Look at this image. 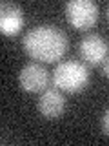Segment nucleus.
Listing matches in <instances>:
<instances>
[{
    "label": "nucleus",
    "instance_id": "f257e3e1",
    "mask_svg": "<svg viewBox=\"0 0 109 146\" xmlns=\"http://www.w3.org/2000/svg\"><path fill=\"white\" fill-rule=\"evenodd\" d=\"M69 48L66 33L56 26L42 24L29 29L24 36V49L31 58L40 62H56Z\"/></svg>",
    "mask_w": 109,
    "mask_h": 146
},
{
    "label": "nucleus",
    "instance_id": "f03ea898",
    "mask_svg": "<svg viewBox=\"0 0 109 146\" xmlns=\"http://www.w3.org/2000/svg\"><path fill=\"white\" fill-rule=\"evenodd\" d=\"M87 82H89V70L80 60H64L56 64V68L53 70L54 88L67 91V93L82 91L87 86Z\"/></svg>",
    "mask_w": 109,
    "mask_h": 146
},
{
    "label": "nucleus",
    "instance_id": "0eeeda50",
    "mask_svg": "<svg viewBox=\"0 0 109 146\" xmlns=\"http://www.w3.org/2000/svg\"><path fill=\"white\" fill-rule=\"evenodd\" d=\"M24 26V11L20 6L4 0L0 6V29L4 35H16Z\"/></svg>",
    "mask_w": 109,
    "mask_h": 146
},
{
    "label": "nucleus",
    "instance_id": "1a4fd4ad",
    "mask_svg": "<svg viewBox=\"0 0 109 146\" xmlns=\"http://www.w3.org/2000/svg\"><path fill=\"white\" fill-rule=\"evenodd\" d=\"M102 71H104V75L109 79V55L104 58V62H102Z\"/></svg>",
    "mask_w": 109,
    "mask_h": 146
},
{
    "label": "nucleus",
    "instance_id": "6e6552de",
    "mask_svg": "<svg viewBox=\"0 0 109 146\" xmlns=\"http://www.w3.org/2000/svg\"><path fill=\"white\" fill-rule=\"evenodd\" d=\"M102 131L106 135H109V108L104 111V115H102Z\"/></svg>",
    "mask_w": 109,
    "mask_h": 146
},
{
    "label": "nucleus",
    "instance_id": "20e7f679",
    "mask_svg": "<svg viewBox=\"0 0 109 146\" xmlns=\"http://www.w3.org/2000/svg\"><path fill=\"white\" fill-rule=\"evenodd\" d=\"M18 82L22 90L29 93H38V91L47 90L49 86V71L38 62H29L18 73Z\"/></svg>",
    "mask_w": 109,
    "mask_h": 146
},
{
    "label": "nucleus",
    "instance_id": "39448f33",
    "mask_svg": "<svg viewBox=\"0 0 109 146\" xmlns=\"http://www.w3.org/2000/svg\"><path fill=\"white\" fill-rule=\"evenodd\" d=\"M78 51L87 64H100L107 57V40L98 33H89L80 40Z\"/></svg>",
    "mask_w": 109,
    "mask_h": 146
},
{
    "label": "nucleus",
    "instance_id": "423d86ee",
    "mask_svg": "<svg viewBox=\"0 0 109 146\" xmlns=\"http://www.w3.org/2000/svg\"><path fill=\"white\" fill-rule=\"evenodd\" d=\"M66 110V97L58 88H47L38 99V111L45 119H56Z\"/></svg>",
    "mask_w": 109,
    "mask_h": 146
},
{
    "label": "nucleus",
    "instance_id": "7ed1b4c3",
    "mask_svg": "<svg viewBox=\"0 0 109 146\" xmlns=\"http://www.w3.org/2000/svg\"><path fill=\"white\" fill-rule=\"evenodd\" d=\"M66 15L76 29H89L98 22V6L91 0H71L66 4Z\"/></svg>",
    "mask_w": 109,
    "mask_h": 146
},
{
    "label": "nucleus",
    "instance_id": "9d476101",
    "mask_svg": "<svg viewBox=\"0 0 109 146\" xmlns=\"http://www.w3.org/2000/svg\"><path fill=\"white\" fill-rule=\"evenodd\" d=\"M107 18H109V7H107Z\"/></svg>",
    "mask_w": 109,
    "mask_h": 146
}]
</instances>
